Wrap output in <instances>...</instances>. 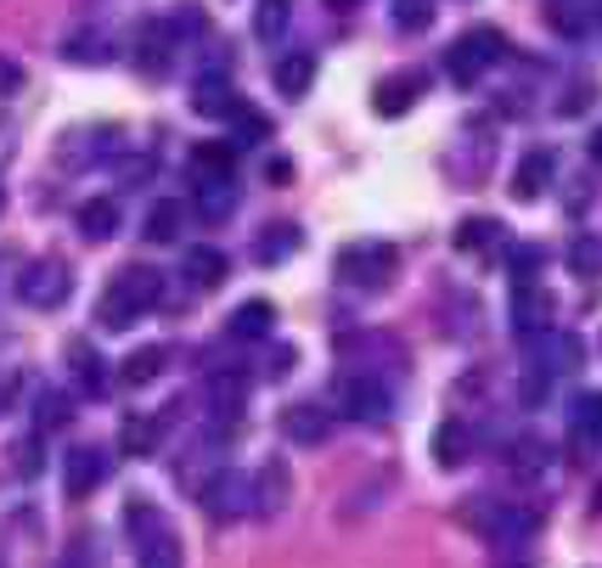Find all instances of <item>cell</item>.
<instances>
[{"mask_svg": "<svg viewBox=\"0 0 602 568\" xmlns=\"http://www.w3.org/2000/svg\"><path fill=\"white\" fill-rule=\"evenodd\" d=\"M417 90H422L417 73H394V79H383V84H378V113H383V119H400V113L417 102Z\"/></svg>", "mask_w": 602, "mask_h": 568, "instance_id": "23", "label": "cell"}, {"mask_svg": "<svg viewBox=\"0 0 602 568\" xmlns=\"http://www.w3.org/2000/svg\"><path fill=\"white\" fill-rule=\"evenodd\" d=\"M0 568H7V557H0Z\"/></svg>", "mask_w": 602, "mask_h": 568, "instance_id": "47", "label": "cell"}, {"mask_svg": "<svg viewBox=\"0 0 602 568\" xmlns=\"http://www.w3.org/2000/svg\"><path fill=\"white\" fill-rule=\"evenodd\" d=\"M332 7H355V0H332Z\"/></svg>", "mask_w": 602, "mask_h": 568, "instance_id": "45", "label": "cell"}, {"mask_svg": "<svg viewBox=\"0 0 602 568\" xmlns=\"http://www.w3.org/2000/svg\"><path fill=\"white\" fill-rule=\"evenodd\" d=\"M552 175H558V158H552V147H530V152L519 158V169H512V198H519V203H535V198H546Z\"/></svg>", "mask_w": 602, "mask_h": 568, "instance_id": "10", "label": "cell"}, {"mask_svg": "<svg viewBox=\"0 0 602 568\" xmlns=\"http://www.w3.org/2000/svg\"><path fill=\"white\" fill-rule=\"evenodd\" d=\"M506 461H512V472H519V479H541V472L552 467V445H546V439H530V434H524L519 445L506 450Z\"/></svg>", "mask_w": 602, "mask_h": 568, "instance_id": "22", "label": "cell"}, {"mask_svg": "<svg viewBox=\"0 0 602 568\" xmlns=\"http://www.w3.org/2000/svg\"><path fill=\"white\" fill-rule=\"evenodd\" d=\"M271 79H277V90L288 102H299L304 90H310V79H315V51H288V57H277L271 62Z\"/></svg>", "mask_w": 602, "mask_h": 568, "instance_id": "15", "label": "cell"}, {"mask_svg": "<svg viewBox=\"0 0 602 568\" xmlns=\"http://www.w3.org/2000/svg\"><path fill=\"white\" fill-rule=\"evenodd\" d=\"M299 248V226H277V231H265L260 242H253V259L260 265H277V259H288Z\"/></svg>", "mask_w": 602, "mask_h": 568, "instance_id": "31", "label": "cell"}, {"mask_svg": "<svg viewBox=\"0 0 602 568\" xmlns=\"http://www.w3.org/2000/svg\"><path fill=\"white\" fill-rule=\"evenodd\" d=\"M591 158L602 163V130H591Z\"/></svg>", "mask_w": 602, "mask_h": 568, "instance_id": "44", "label": "cell"}, {"mask_svg": "<svg viewBox=\"0 0 602 568\" xmlns=\"http://www.w3.org/2000/svg\"><path fill=\"white\" fill-rule=\"evenodd\" d=\"M181 220H187V203L169 198V203H158V209L147 215V237H152V242H175V237H181Z\"/></svg>", "mask_w": 602, "mask_h": 568, "instance_id": "29", "label": "cell"}, {"mask_svg": "<svg viewBox=\"0 0 602 568\" xmlns=\"http://www.w3.org/2000/svg\"><path fill=\"white\" fill-rule=\"evenodd\" d=\"M501 57H506L501 29H473V34H462V40L451 46L445 68H451V79H456V84H479V79H484V68H490V62H501Z\"/></svg>", "mask_w": 602, "mask_h": 568, "instance_id": "6", "label": "cell"}, {"mask_svg": "<svg viewBox=\"0 0 602 568\" xmlns=\"http://www.w3.org/2000/svg\"><path fill=\"white\" fill-rule=\"evenodd\" d=\"M169 29H175V34H203V12L198 7H181L175 18H169Z\"/></svg>", "mask_w": 602, "mask_h": 568, "instance_id": "41", "label": "cell"}, {"mask_svg": "<svg viewBox=\"0 0 602 568\" xmlns=\"http://www.w3.org/2000/svg\"><path fill=\"white\" fill-rule=\"evenodd\" d=\"M163 366H169V349H163V343H147V349H136V355L124 360V383H130V389H147Z\"/></svg>", "mask_w": 602, "mask_h": 568, "instance_id": "26", "label": "cell"}, {"mask_svg": "<svg viewBox=\"0 0 602 568\" xmlns=\"http://www.w3.org/2000/svg\"><path fill=\"white\" fill-rule=\"evenodd\" d=\"M394 248L389 242H350L338 253V281L343 288H367V293H378V288H389L394 281Z\"/></svg>", "mask_w": 602, "mask_h": 568, "instance_id": "4", "label": "cell"}, {"mask_svg": "<svg viewBox=\"0 0 602 568\" xmlns=\"http://www.w3.org/2000/svg\"><path fill=\"white\" fill-rule=\"evenodd\" d=\"M225 270H231V259L220 248H203V242L187 248V281H192V288H220Z\"/></svg>", "mask_w": 602, "mask_h": 568, "instance_id": "19", "label": "cell"}, {"mask_svg": "<svg viewBox=\"0 0 602 568\" xmlns=\"http://www.w3.org/2000/svg\"><path fill=\"white\" fill-rule=\"evenodd\" d=\"M490 242H501V226L495 220H484V215H473V220H462L456 226V248H490Z\"/></svg>", "mask_w": 602, "mask_h": 568, "instance_id": "34", "label": "cell"}, {"mask_svg": "<svg viewBox=\"0 0 602 568\" xmlns=\"http://www.w3.org/2000/svg\"><path fill=\"white\" fill-rule=\"evenodd\" d=\"M546 395H552V371L530 360V371H524V389H519V400H524V406H541Z\"/></svg>", "mask_w": 602, "mask_h": 568, "instance_id": "38", "label": "cell"}, {"mask_svg": "<svg viewBox=\"0 0 602 568\" xmlns=\"http://www.w3.org/2000/svg\"><path fill=\"white\" fill-rule=\"evenodd\" d=\"M102 479H108V456H102L97 445H73V450H62V490H68L73 501H84Z\"/></svg>", "mask_w": 602, "mask_h": 568, "instance_id": "7", "label": "cell"}, {"mask_svg": "<svg viewBox=\"0 0 602 568\" xmlns=\"http://www.w3.org/2000/svg\"><path fill=\"white\" fill-rule=\"evenodd\" d=\"M389 18H394V29H405V34H422L428 23H434V0H394V7H389Z\"/></svg>", "mask_w": 602, "mask_h": 568, "instance_id": "33", "label": "cell"}, {"mask_svg": "<svg viewBox=\"0 0 602 568\" xmlns=\"http://www.w3.org/2000/svg\"><path fill=\"white\" fill-rule=\"evenodd\" d=\"M158 299H163V276H158L152 265H124V270L108 281V293H102V327H108V332H124V327H136V316H147Z\"/></svg>", "mask_w": 602, "mask_h": 568, "instance_id": "2", "label": "cell"}, {"mask_svg": "<svg viewBox=\"0 0 602 568\" xmlns=\"http://www.w3.org/2000/svg\"><path fill=\"white\" fill-rule=\"evenodd\" d=\"M57 568H97V562H91V546H84V540H73V546L62 551V562H57Z\"/></svg>", "mask_w": 602, "mask_h": 568, "instance_id": "42", "label": "cell"}, {"mask_svg": "<svg viewBox=\"0 0 602 568\" xmlns=\"http://www.w3.org/2000/svg\"><path fill=\"white\" fill-rule=\"evenodd\" d=\"M62 57L68 62H84V68H102V62H113V46H108V34H73L68 46H62Z\"/></svg>", "mask_w": 602, "mask_h": 568, "instance_id": "30", "label": "cell"}, {"mask_svg": "<svg viewBox=\"0 0 602 568\" xmlns=\"http://www.w3.org/2000/svg\"><path fill=\"white\" fill-rule=\"evenodd\" d=\"M569 428H574V445L602 450V389H591V395H580V400H574Z\"/></svg>", "mask_w": 602, "mask_h": 568, "instance_id": "17", "label": "cell"}, {"mask_svg": "<svg viewBox=\"0 0 602 568\" xmlns=\"http://www.w3.org/2000/svg\"><path fill=\"white\" fill-rule=\"evenodd\" d=\"M23 79H29V68H23L18 57H0V97H12V90H23Z\"/></svg>", "mask_w": 602, "mask_h": 568, "instance_id": "40", "label": "cell"}, {"mask_svg": "<svg viewBox=\"0 0 602 568\" xmlns=\"http://www.w3.org/2000/svg\"><path fill=\"white\" fill-rule=\"evenodd\" d=\"M0 209H7V192H0Z\"/></svg>", "mask_w": 602, "mask_h": 568, "instance_id": "46", "label": "cell"}, {"mask_svg": "<svg viewBox=\"0 0 602 568\" xmlns=\"http://www.w3.org/2000/svg\"><path fill=\"white\" fill-rule=\"evenodd\" d=\"M327 406H332V417H343V422H389L394 395H389V383H383V371L343 366V371L332 377Z\"/></svg>", "mask_w": 602, "mask_h": 568, "instance_id": "1", "label": "cell"}, {"mask_svg": "<svg viewBox=\"0 0 602 568\" xmlns=\"http://www.w3.org/2000/svg\"><path fill=\"white\" fill-rule=\"evenodd\" d=\"M288 23H293V0H260L253 7V34L260 40H277Z\"/></svg>", "mask_w": 602, "mask_h": 568, "instance_id": "27", "label": "cell"}, {"mask_svg": "<svg viewBox=\"0 0 602 568\" xmlns=\"http://www.w3.org/2000/svg\"><path fill=\"white\" fill-rule=\"evenodd\" d=\"M73 366H79V377H84V389H102V355H91L84 343H73Z\"/></svg>", "mask_w": 602, "mask_h": 568, "instance_id": "39", "label": "cell"}, {"mask_svg": "<svg viewBox=\"0 0 602 568\" xmlns=\"http://www.w3.org/2000/svg\"><path fill=\"white\" fill-rule=\"evenodd\" d=\"M282 434H288L293 445H321V439L332 434V406H315V400L288 406V411H282Z\"/></svg>", "mask_w": 602, "mask_h": 568, "instance_id": "12", "label": "cell"}, {"mask_svg": "<svg viewBox=\"0 0 602 568\" xmlns=\"http://www.w3.org/2000/svg\"><path fill=\"white\" fill-rule=\"evenodd\" d=\"M468 445H473L468 422L445 417V422H440V434H434V461H440V467L451 472V467H462V461H468Z\"/></svg>", "mask_w": 602, "mask_h": 568, "instance_id": "20", "label": "cell"}, {"mask_svg": "<svg viewBox=\"0 0 602 568\" xmlns=\"http://www.w3.org/2000/svg\"><path fill=\"white\" fill-rule=\"evenodd\" d=\"M192 108L198 113H209V119H237L242 113V97H237V90H231V79H220V73H203L198 79V97H192Z\"/></svg>", "mask_w": 602, "mask_h": 568, "instance_id": "14", "label": "cell"}, {"mask_svg": "<svg viewBox=\"0 0 602 568\" xmlns=\"http://www.w3.org/2000/svg\"><path fill=\"white\" fill-rule=\"evenodd\" d=\"M231 141H203V147H192V163L203 169V175H231Z\"/></svg>", "mask_w": 602, "mask_h": 568, "instance_id": "35", "label": "cell"}, {"mask_svg": "<svg viewBox=\"0 0 602 568\" xmlns=\"http://www.w3.org/2000/svg\"><path fill=\"white\" fill-rule=\"evenodd\" d=\"M136 62L141 73H169V62H175V29L169 23H141V46H136Z\"/></svg>", "mask_w": 602, "mask_h": 568, "instance_id": "13", "label": "cell"}, {"mask_svg": "<svg viewBox=\"0 0 602 568\" xmlns=\"http://www.w3.org/2000/svg\"><path fill=\"white\" fill-rule=\"evenodd\" d=\"M512 327H519L524 338L552 327V293L541 288V281H512Z\"/></svg>", "mask_w": 602, "mask_h": 568, "instance_id": "9", "label": "cell"}, {"mask_svg": "<svg viewBox=\"0 0 602 568\" xmlns=\"http://www.w3.org/2000/svg\"><path fill=\"white\" fill-rule=\"evenodd\" d=\"M113 231H119V203L113 198H97V203L79 209V237L84 242H108Z\"/></svg>", "mask_w": 602, "mask_h": 568, "instance_id": "21", "label": "cell"}, {"mask_svg": "<svg viewBox=\"0 0 602 568\" xmlns=\"http://www.w3.org/2000/svg\"><path fill=\"white\" fill-rule=\"evenodd\" d=\"M237 175H198L192 180V209L203 215V220H225L231 209H237Z\"/></svg>", "mask_w": 602, "mask_h": 568, "instance_id": "11", "label": "cell"}, {"mask_svg": "<svg viewBox=\"0 0 602 568\" xmlns=\"http://www.w3.org/2000/svg\"><path fill=\"white\" fill-rule=\"evenodd\" d=\"M119 445H124V456H152L158 450V422L152 417H124Z\"/></svg>", "mask_w": 602, "mask_h": 568, "instance_id": "28", "label": "cell"}, {"mask_svg": "<svg viewBox=\"0 0 602 568\" xmlns=\"http://www.w3.org/2000/svg\"><path fill=\"white\" fill-rule=\"evenodd\" d=\"M462 524H473L495 546H524V540H535L541 512L535 507H519V501H501V496H473L462 507Z\"/></svg>", "mask_w": 602, "mask_h": 568, "instance_id": "3", "label": "cell"}, {"mask_svg": "<svg viewBox=\"0 0 602 568\" xmlns=\"http://www.w3.org/2000/svg\"><path fill=\"white\" fill-rule=\"evenodd\" d=\"M73 293V270L62 259H34L29 270H18V299L34 310H57Z\"/></svg>", "mask_w": 602, "mask_h": 568, "instance_id": "5", "label": "cell"}, {"mask_svg": "<svg viewBox=\"0 0 602 568\" xmlns=\"http://www.w3.org/2000/svg\"><path fill=\"white\" fill-rule=\"evenodd\" d=\"M591 18H596V0H558V7H552V23L563 34H585Z\"/></svg>", "mask_w": 602, "mask_h": 568, "instance_id": "32", "label": "cell"}, {"mask_svg": "<svg viewBox=\"0 0 602 568\" xmlns=\"http://www.w3.org/2000/svg\"><path fill=\"white\" fill-rule=\"evenodd\" d=\"M569 265H574V276H596V270H602V242H596V237H574Z\"/></svg>", "mask_w": 602, "mask_h": 568, "instance_id": "37", "label": "cell"}, {"mask_svg": "<svg viewBox=\"0 0 602 568\" xmlns=\"http://www.w3.org/2000/svg\"><path fill=\"white\" fill-rule=\"evenodd\" d=\"M288 490H293L288 461H265L260 467V490H253V507H260V512H282L288 507Z\"/></svg>", "mask_w": 602, "mask_h": 568, "instance_id": "18", "label": "cell"}, {"mask_svg": "<svg viewBox=\"0 0 602 568\" xmlns=\"http://www.w3.org/2000/svg\"><path fill=\"white\" fill-rule=\"evenodd\" d=\"M535 366H546L552 377H558V371H574V366H580V338H569V332H546Z\"/></svg>", "mask_w": 602, "mask_h": 568, "instance_id": "25", "label": "cell"}, {"mask_svg": "<svg viewBox=\"0 0 602 568\" xmlns=\"http://www.w3.org/2000/svg\"><path fill=\"white\" fill-rule=\"evenodd\" d=\"M203 507H209L214 518H237V512H248V507H253V485L242 479L237 467H220L214 479L203 485Z\"/></svg>", "mask_w": 602, "mask_h": 568, "instance_id": "8", "label": "cell"}, {"mask_svg": "<svg viewBox=\"0 0 602 568\" xmlns=\"http://www.w3.org/2000/svg\"><path fill=\"white\" fill-rule=\"evenodd\" d=\"M136 568H187V557H181V540L169 535V529L147 535V540H141V557H136Z\"/></svg>", "mask_w": 602, "mask_h": 568, "instance_id": "24", "label": "cell"}, {"mask_svg": "<svg viewBox=\"0 0 602 568\" xmlns=\"http://www.w3.org/2000/svg\"><path fill=\"white\" fill-rule=\"evenodd\" d=\"M73 417V406H68V395H57V389H46L40 400H34V422L40 428H62Z\"/></svg>", "mask_w": 602, "mask_h": 568, "instance_id": "36", "label": "cell"}, {"mask_svg": "<svg viewBox=\"0 0 602 568\" xmlns=\"http://www.w3.org/2000/svg\"><path fill=\"white\" fill-rule=\"evenodd\" d=\"M271 332H277V310H271L265 299H248V305L231 310V338H237V343H260V338H271Z\"/></svg>", "mask_w": 602, "mask_h": 568, "instance_id": "16", "label": "cell"}, {"mask_svg": "<svg viewBox=\"0 0 602 568\" xmlns=\"http://www.w3.org/2000/svg\"><path fill=\"white\" fill-rule=\"evenodd\" d=\"M596 12H602V0H596Z\"/></svg>", "mask_w": 602, "mask_h": 568, "instance_id": "48", "label": "cell"}, {"mask_svg": "<svg viewBox=\"0 0 602 568\" xmlns=\"http://www.w3.org/2000/svg\"><path fill=\"white\" fill-rule=\"evenodd\" d=\"M293 360H299V349H293V343H282V349L271 355V366H265V371H271V377H288V371H293Z\"/></svg>", "mask_w": 602, "mask_h": 568, "instance_id": "43", "label": "cell"}]
</instances>
